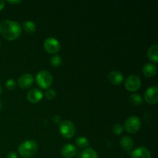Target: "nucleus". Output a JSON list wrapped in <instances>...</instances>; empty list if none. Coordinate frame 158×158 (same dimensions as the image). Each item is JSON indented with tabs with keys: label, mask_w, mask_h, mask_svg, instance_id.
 Returning <instances> with one entry per match:
<instances>
[{
	"label": "nucleus",
	"mask_w": 158,
	"mask_h": 158,
	"mask_svg": "<svg viewBox=\"0 0 158 158\" xmlns=\"http://www.w3.org/2000/svg\"><path fill=\"white\" fill-rule=\"evenodd\" d=\"M129 101L130 103L132 105L136 106H140L143 104V98L141 96L138 94H132L129 97Z\"/></svg>",
	"instance_id": "f3484780"
},
{
	"label": "nucleus",
	"mask_w": 158,
	"mask_h": 158,
	"mask_svg": "<svg viewBox=\"0 0 158 158\" xmlns=\"http://www.w3.org/2000/svg\"><path fill=\"white\" fill-rule=\"evenodd\" d=\"M34 83V78L30 73H25L18 79V85L22 89H29Z\"/></svg>",
	"instance_id": "1a4fd4ad"
},
{
	"label": "nucleus",
	"mask_w": 158,
	"mask_h": 158,
	"mask_svg": "<svg viewBox=\"0 0 158 158\" xmlns=\"http://www.w3.org/2000/svg\"><path fill=\"white\" fill-rule=\"evenodd\" d=\"M44 49L48 53L55 54L60 50V43L58 40L54 37H49L44 41Z\"/></svg>",
	"instance_id": "0eeeda50"
},
{
	"label": "nucleus",
	"mask_w": 158,
	"mask_h": 158,
	"mask_svg": "<svg viewBox=\"0 0 158 158\" xmlns=\"http://www.w3.org/2000/svg\"><path fill=\"white\" fill-rule=\"evenodd\" d=\"M53 122L55 123H56V124H59V123H61V117H60V116L56 115L55 116V117H53Z\"/></svg>",
	"instance_id": "a878e982"
},
{
	"label": "nucleus",
	"mask_w": 158,
	"mask_h": 158,
	"mask_svg": "<svg viewBox=\"0 0 158 158\" xmlns=\"http://www.w3.org/2000/svg\"><path fill=\"white\" fill-rule=\"evenodd\" d=\"M148 57L151 61L157 63L158 61V46L154 44L149 48L148 51Z\"/></svg>",
	"instance_id": "dca6fc26"
},
{
	"label": "nucleus",
	"mask_w": 158,
	"mask_h": 158,
	"mask_svg": "<svg viewBox=\"0 0 158 158\" xmlns=\"http://www.w3.org/2000/svg\"><path fill=\"white\" fill-rule=\"evenodd\" d=\"M60 132L64 138H72L76 133L75 125L70 120H63L60 123Z\"/></svg>",
	"instance_id": "39448f33"
},
{
	"label": "nucleus",
	"mask_w": 158,
	"mask_h": 158,
	"mask_svg": "<svg viewBox=\"0 0 158 158\" xmlns=\"http://www.w3.org/2000/svg\"><path fill=\"white\" fill-rule=\"evenodd\" d=\"M62 155L66 158H72L77 154V148L71 143L65 144L61 150Z\"/></svg>",
	"instance_id": "ddd939ff"
},
{
	"label": "nucleus",
	"mask_w": 158,
	"mask_h": 158,
	"mask_svg": "<svg viewBox=\"0 0 158 158\" xmlns=\"http://www.w3.org/2000/svg\"><path fill=\"white\" fill-rule=\"evenodd\" d=\"M2 101L0 100V109L2 108Z\"/></svg>",
	"instance_id": "c85d7f7f"
},
{
	"label": "nucleus",
	"mask_w": 158,
	"mask_h": 158,
	"mask_svg": "<svg viewBox=\"0 0 158 158\" xmlns=\"http://www.w3.org/2000/svg\"><path fill=\"white\" fill-rule=\"evenodd\" d=\"M123 126H122L120 123H116L113 127V132L116 135H120L123 132Z\"/></svg>",
	"instance_id": "5701e85b"
},
{
	"label": "nucleus",
	"mask_w": 158,
	"mask_h": 158,
	"mask_svg": "<svg viewBox=\"0 0 158 158\" xmlns=\"http://www.w3.org/2000/svg\"><path fill=\"white\" fill-rule=\"evenodd\" d=\"M7 2L10 3V4H18V3L21 2V1L20 0H16V1H11V0H9V1H7Z\"/></svg>",
	"instance_id": "bb28decb"
},
{
	"label": "nucleus",
	"mask_w": 158,
	"mask_h": 158,
	"mask_svg": "<svg viewBox=\"0 0 158 158\" xmlns=\"http://www.w3.org/2000/svg\"><path fill=\"white\" fill-rule=\"evenodd\" d=\"M141 86V81L138 76L131 74L125 80V88L130 92H136Z\"/></svg>",
	"instance_id": "423d86ee"
},
{
	"label": "nucleus",
	"mask_w": 158,
	"mask_h": 158,
	"mask_svg": "<svg viewBox=\"0 0 158 158\" xmlns=\"http://www.w3.org/2000/svg\"><path fill=\"white\" fill-rule=\"evenodd\" d=\"M38 151V144L33 140H27L20 143L18 147V152L24 158L32 157Z\"/></svg>",
	"instance_id": "f03ea898"
},
{
	"label": "nucleus",
	"mask_w": 158,
	"mask_h": 158,
	"mask_svg": "<svg viewBox=\"0 0 158 158\" xmlns=\"http://www.w3.org/2000/svg\"><path fill=\"white\" fill-rule=\"evenodd\" d=\"M82 158H99L98 154L94 149L87 148L82 153Z\"/></svg>",
	"instance_id": "a211bd4d"
},
{
	"label": "nucleus",
	"mask_w": 158,
	"mask_h": 158,
	"mask_svg": "<svg viewBox=\"0 0 158 158\" xmlns=\"http://www.w3.org/2000/svg\"><path fill=\"white\" fill-rule=\"evenodd\" d=\"M16 86V83L15 82V80H12V79H9L6 82V87L9 90H12L14 89Z\"/></svg>",
	"instance_id": "b1692460"
},
{
	"label": "nucleus",
	"mask_w": 158,
	"mask_h": 158,
	"mask_svg": "<svg viewBox=\"0 0 158 158\" xmlns=\"http://www.w3.org/2000/svg\"><path fill=\"white\" fill-rule=\"evenodd\" d=\"M35 80L38 84L39 86L42 88V89H49L52 85V81H53V78L52 76L49 71L46 70H42L37 73L36 77H35Z\"/></svg>",
	"instance_id": "7ed1b4c3"
},
{
	"label": "nucleus",
	"mask_w": 158,
	"mask_h": 158,
	"mask_svg": "<svg viewBox=\"0 0 158 158\" xmlns=\"http://www.w3.org/2000/svg\"><path fill=\"white\" fill-rule=\"evenodd\" d=\"M0 33L7 40H15L22 33V26L12 20H4L0 23Z\"/></svg>",
	"instance_id": "f257e3e1"
},
{
	"label": "nucleus",
	"mask_w": 158,
	"mask_h": 158,
	"mask_svg": "<svg viewBox=\"0 0 158 158\" xmlns=\"http://www.w3.org/2000/svg\"><path fill=\"white\" fill-rule=\"evenodd\" d=\"M6 158H18V155L15 152L12 151V152H9V154L6 156Z\"/></svg>",
	"instance_id": "393cba45"
},
{
	"label": "nucleus",
	"mask_w": 158,
	"mask_h": 158,
	"mask_svg": "<svg viewBox=\"0 0 158 158\" xmlns=\"http://www.w3.org/2000/svg\"><path fill=\"white\" fill-rule=\"evenodd\" d=\"M76 143L80 148H87L89 147V140L85 137H79L76 139Z\"/></svg>",
	"instance_id": "aec40b11"
},
{
	"label": "nucleus",
	"mask_w": 158,
	"mask_h": 158,
	"mask_svg": "<svg viewBox=\"0 0 158 158\" xmlns=\"http://www.w3.org/2000/svg\"><path fill=\"white\" fill-rule=\"evenodd\" d=\"M62 62H63V60H62L61 56H60L59 55H54L50 58V63L54 67L60 66L62 64Z\"/></svg>",
	"instance_id": "412c9836"
},
{
	"label": "nucleus",
	"mask_w": 158,
	"mask_h": 158,
	"mask_svg": "<svg viewBox=\"0 0 158 158\" xmlns=\"http://www.w3.org/2000/svg\"><path fill=\"white\" fill-rule=\"evenodd\" d=\"M43 96H45V97H46L47 100H53V99H55L56 96V91L54 90L53 89H50V88H49V89H47V90L45 92V94H43Z\"/></svg>",
	"instance_id": "4be33fe9"
},
{
	"label": "nucleus",
	"mask_w": 158,
	"mask_h": 158,
	"mask_svg": "<svg viewBox=\"0 0 158 158\" xmlns=\"http://www.w3.org/2000/svg\"><path fill=\"white\" fill-rule=\"evenodd\" d=\"M140 127H141V121L140 118L137 116H131L125 120L123 129L130 134H135L139 131Z\"/></svg>",
	"instance_id": "20e7f679"
},
{
	"label": "nucleus",
	"mask_w": 158,
	"mask_h": 158,
	"mask_svg": "<svg viewBox=\"0 0 158 158\" xmlns=\"http://www.w3.org/2000/svg\"><path fill=\"white\" fill-rule=\"evenodd\" d=\"M2 86H1V85H0V95L2 94Z\"/></svg>",
	"instance_id": "c756f323"
},
{
	"label": "nucleus",
	"mask_w": 158,
	"mask_h": 158,
	"mask_svg": "<svg viewBox=\"0 0 158 158\" xmlns=\"http://www.w3.org/2000/svg\"><path fill=\"white\" fill-rule=\"evenodd\" d=\"M0 46H1V41H0Z\"/></svg>",
	"instance_id": "7c9ffc66"
},
{
	"label": "nucleus",
	"mask_w": 158,
	"mask_h": 158,
	"mask_svg": "<svg viewBox=\"0 0 158 158\" xmlns=\"http://www.w3.org/2000/svg\"><path fill=\"white\" fill-rule=\"evenodd\" d=\"M107 79L112 84L118 86L122 83L123 81V76L119 71H111L109 73L107 76Z\"/></svg>",
	"instance_id": "f8f14e48"
},
{
	"label": "nucleus",
	"mask_w": 158,
	"mask_h": 158,
	"mask_svg": "<svg viewBox=\"0 0 158 158\" xmlns=\"http://www.w3.org/2000/svg\"><path fill=\"white\" fill-rule=\"evenodd\" d=\"M23 29L27 33H33L35 32L36 26L35 24L32 21H26L23 24Z\"/></svg>",
	"instance_id": "6ab92c4d"
},
{
	"label": "nucleus",
	"mask_w": 158,
	"mask_h": 158,
	"mask_svg": "<svg viewBox=\"0 0 158 158\" xmlns=\"http://www.w3.org/2000/svg\"><path fill=\"white\" fill-rule=\"evenodd\" d=\"M142 72H143V75L146 77H153L156 75L157 73V67L155 65L152 63H146L144 66H143L142 69Z\"/></svg>",
	"instance_id": "4468645a"
},
{
	"label": "nucleus",
	"mask_w": 158,
	"mask_h": 158,
	"mask_svg": "<svg viewBox=\"0 0 158 158\" xmlns=\"http://www.w3.org/2000/svg\"><path fill=\"white\" fill-rule=\"evenodd\" d=\"M120 146L127 152H130L134 148V140L131 137L128 136H123L120 139Z\"/></svg>",
	"instance_id": "2eb2a0df"
},
{
	"label": "nucleus",
	"mask_w": 158,
	"mask_h": 158,
	"mask_svg": "<svg viewBox=\"0 0 158 158\" xmlns=\"http://www.w3.org/2000/svg\"><path fill=\"white\" fill-rule=\"evenodd\" d=\"M144 100L148 103L154 105L158 102V88L157 86H153L148 88L144 94Z\"/></svg>",
	"instance_id": "6e6552de"
},
{
	"label": "nucleus",
	"mask_w": 158,
	"mask_h": 158,
	"mask_svg": "<svg viewBox=\"0 0 158 158\" xmlns=\"http://www.w3.org/2000/svg\"><path fill=\"white\" fill-rule=\"evenodd\" d=\"M43 97V93L37 88L30 89L27 94V99L30 103H36L42 100Z\"/></svg>",
	"instance_id": "9d476101"
},
{
	"label": "nucleus",
	"mask_w": 158,
	"mask_h": 158,
	"mask_svg": "<svg viewBox=\"0 0 158 158\" xmlns=\"http://www.w3.org/2000/svg\"><path fill=\"white\" fill-rule=\"evenodd\" d=\"M4 6H5V2L0 0V11L4 8Z\"/></svg>",
	"instance_id": "cd10ccee"
},
{
	"label": "nucleus",
	"mask_w": 158,
	"mask_h": 158,
	"mask_svg": "<svg viewBox=\"0 0 158 158\" xmlns=\"http://www.w3.org/2000/svg\"><path fill=\"white\" fill-rule=\"evenodd\" d=\"M131 158H151V154L148 148L138 147L131 152Z\"/></svg>",
	"instance_id": "9b49d317"
}]
</instances>
